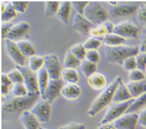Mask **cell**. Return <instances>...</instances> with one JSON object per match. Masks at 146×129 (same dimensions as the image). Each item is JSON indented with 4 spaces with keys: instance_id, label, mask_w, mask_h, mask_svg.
I'll return each mask as SVG.
<instances>
[{
    "instance_id": "43",
    "label": "cell",
    "mask_w": 146,
    "mask_h": 129,
    "mask_svg": "<svg viewBox=\"0 0 146 129\" xmlns=\"http://www.w3.org/2000/svg\"><path fill=\"white\" fill-rule=\"evenodd\" d=\"M89 3H90V2H72V5L73 7L75 8L78 14L84 15L86 8L87 7Z\"/></svg>"
},
{
    "instance_id": "46",
    "label": "cell",
    "mask_w": 146,
    "mask_h": 129,
    "mask_svg": "<svg viewBox=\"0 0 146 129\" xmlns=\"http://www.w3.org/2000/svg\"><path fill=\"white\" fill-rule=\"evenodd\" d=\"M140 52L142 53H146V28L143 30L140 39Z\"/></svg>"
},
{
    "instance_id": "19",
    "label": "cell",
    "mask_w": 146,
    "mask_h": 129,
    "mask_svg": "<svg viewBox=\"0 0 146 129\" xmlns=\"http://www.w3.org/2000/svg\"><path fill=\"white\" fill-rule=\"evenodd\" d=\"M82 90L78 84H67L62 87V95L69 100H75L80 97Z\"/></svg>"
},
{
    "instance_id": "10",
    "label": "cell",
    "mask_w": 146,
    "mask_h": 129,
    "mask_svg": "<svg viewBox=\"0 0 146 129\" xmlns=\"http://www.w3.org/2000/svg\"><path fill=\"white\" fill-rule=\"evenodd\" d=\"M113 33L124 38L136 39L140 35V30L137 25L130 21H125L115 25Z\"/></svg>"
},
{
    "instance_id": "37",
    "label": "cell",
    "mask_w": 146,
    "mask_h": 129,
    "mask_svg": "<svg viewBox=\"0 0 146 129\" xmlns=\"http://www.w3.org/2000/svg\"><path fill=\"white\" fill-rule=\"evenodd\" d=\"M145 79V75L144 72L139 69L129 72V82H140L143 81Z\"/></svg>"
},
{
    "instance_id": "27",
    "label": "cell",
    "mask_w": 146,
    "mask_h": 129,
    "mask_svg": "<svg viewBox=\"0 0 146 129\" xmlns=\"http://www.w3.org/2000/svg\"><path fill=\"white\" fill-rule=\"evenodd\" d=\"M16 43H17V47L19 48L20 51L22 52L23 54L26 58H30L36 55V48H35L34 45L31 43L30 41H17Z\"/></svg>"
},
{
    "instance_id": "6",
    "label": "cell",
    "mask_w": 146,
    "mask_h": 129,
    "mask_svg": "<svg viewBox=\"0 0 146 129\" xmlns=\"http://www.w3.org/2000/svg\"><path fill=\"white\" fill-rule=\"evenodd\" d=\"M21 72L24 79V84L27 87L29 96H38L40 95L38 82V75L26 66H16Z\"/></svg>"
},
{
    "instance_id": "49",
    "label": "cell",
    "mask_w": 146,
    "mask_h": 129,
    "mask_svg": "<svg viewBox=\"0 0 146 129\" xmlns=\"http://www.w3.org/2000/svg\"><path fill=\"white\" fill-rule=\"evenodd\" d=\"M11 87L2 84L1 85V93H2V96L6 97L10 95V93H11Z\"/></svg>"
},
{
    "instance_id": "36",
    "label": "cell",
    "mask_w": 146,
    "mask_h": 129,
    "mask_svg": "<svg viewBox=\"0 0 146 129\" xmlns=\"http://www.w3.org/2000/svg\"><path fill=\"white\" fill-rule=\"evenodd\" d=\"M7 75L10 78L13 84H18V83H24L23 76L18 68H15L7 73Z\"/></svg>"
},
{
    "instance_id": "9",
    "label": "cell",
    "mask_w": 146,
    "mask_h": 129,
    "mask_svg": "<svg viewBox=\"0 0 146 129\" xmlns=\"http://www.w3.org/2000/svg\"><path fill=\"white\" fill-rule=\"evenodd\" d=\"M64 85V81L62 79H50L45 94L41 99L52 105L62 95V90Z\"/></svg>"
},
{
    "instance_id": "16",
    "label": "cell",
    "mask_w": 146,
    "mask_h": 129,
    "mask_svg": "<svg viewBox=\"0 0 146 129\" xmlns=\"http://www.w3.org/2000/svg\"><path fill=\"white\" fill-rule=\"evenodd\" d=\"M114 27H115V25H113V24L111 22L107 21L104 23L100 24V25L93 27L90 30L89 35H90V37L101 40L108 35L113 33Z\"/></svg>"
},
{
    "instance_id": "51",
    "label": "cell",
    "mask_w": 146,
    "mask_h": 129,
    "mask_svg": "<svg viewBox=\"0 0 146 129\" xmlns=\"http://www.w3.org/2000/svg\"><path fill=\"white\" fill-rule=\"evenodd\" d=\"M109 3L111 4L113 7H116L117 5V3H118V2H109Z\"/></svg>"
},
{
    "instance_id": "24",
    "label": "cell",
    "mask_w": 146,
    "mask_h": 129,
    "mask_svg": "<svg viewBox=\"0 0 146 129\" xmlns=\"http://www.w3.org/2000/svg\"><path fill=\"white\" fill-rule=\"evenodd\" d=\"M37 75L39 91H40V98H41L45 94L47 86H48V82L50 81V77L46 69L44 67L38 72Z\"/></svg>"
},
{
    "instance_id": "35",
    "label": "cell",
    "mask_w": 146,
    "mask_h": 129,
    "mask_svg": "<svg viewBox=\"0 0 146 129\" xmlns=\"http://www.w3.org/2000/svg\"><path fill=\"white\" fill-rule=\"evenodd\" d=\"M83 45L85 48H86V50H97L98 51V48H101L103 42L101 39L95 38L90 37L88 38L86 41L83 43Z\"/></svg>"
},
{
    "instance_id": "48",
    "label": "cell",
    "mask_w": 146,
    "mask_h": 129,
    "mask_svg": "<svg viewBox=\"0 0 146 129\" xmlns=\"http://www.w3.org/2000/svg\"><path fill=\"white\" fill-rule=\"evenodd\" d=\"M138 123L143 127L146 128V108L139 114Z\"/></svg>"
},
{
    "instance_id": "28",
    "label": "cell",
    "mask_w": 146,
    "mask_h": 129,
    "mask_svg": "<svg viewBox=\"0 0 146 129\" xmlns=\"http://www.w3.org/2000/svg\"><path fill=\"white\" fill-rule=\"evenodd\" d=\"M82 64V61L73 54L70 50L67 51L66 53L64 60V68H75L80 67Z\"/></svg>"
},
{
    "instance_id": "20",
    "label": "cell",
    "mask_w": 146,
    "mask_h": 129,
    "mask_svg": "<svg viewBox=\"0 0 146 129\" xmlns=\"http://www.w3.org/2000/svg\"><path fill=\"white\" fill-rule=\"evenodd\" d=\"M131 95L133 98H137L146 92V81L129 82L126 84Z\"/></svg>"
},
{
    "instance_id": "3",
    "label": "cell",
    "mask_w": 146,
    "mask_h": 129,
    "mask_svg": "<svg viewBox=\"0 0 146 129\" xmlns=\"http://www.w3.org/2000/svg\"><path fill=\"white\" fill-rule=\"evenodd\" d=\"M140 53V48L137 46L119 45L116 47H106L105 53L109 62L122 65L124 61L129 57H135Z\"/></svg>"
},
{
    "instance_id": "4",
    "label": "cell",
    "mask_w": 146,
    "mask_h": 129,
    "mask_svg": "<svg viewBox=\"0 0 146 129\" xmlns=\"http://www.w3.org/2000/svg\"><path fill=\"white\" fill-rule=\"evenodd\" d=\"M84 16L94 25L107 22L109 13L101 3L98 2H90L86 8Z\"/></svg>"
},
{
    "instance_id": "21",
    "label": "cell",
    "mask_w": 146,
    "mask_h": 129,
    "mask_svg": "<svg viewBox=\"0 0 146 129\" xmlns=\"http://www.w3.org/2000/svg\"><path fill=\"white\" fill-rule=\"evenodd\" d=\"M129 89L127 88V85L124 82H121L119 85L117 91H116L115 95L113 97V103H121V102H125L127 100L132 99Z\"/></svg>"
},
{
    "instance_id": "11",
    "label": "cell",
    "mask_w": 146,
    "mask_h": 129,
    "mask_svg": "<svg viewBox=\"0 0 146 129\" xmlns=\"http://www.w3.org/2000/svg\"><path fill=\"white\" fill-rule=\"evenodd\" d=\"M5 45L7 53L16 66H25L28 59L20 51L15 42L10 41L9 39H5Z\"/></svg>"
},
{
    "instance_id": "25",
    "label": "cell",
    "mask_w": 146,
    "mask_h": 129,
    "mask_svg": "<svg viewBox=\"0 0 146 129\" xmlns=\"http://www.w3.org/2000/svg\"><path fill=\"white\" fill-rule=\"evenodd\" d=\"M45 64V59L44 56H33L28 58V61H27V66L31 69L32 72H38L39 71L44 67Z\"/></svg>"
},
{
    "instance_id": "23",
    "label": "cell",
    "mask_w": 146,
    "mask_h": 129,
    "mask_svg": "<svg viewBox=\"0 0 146 129\" xmlns=\"http://www.w3.org/2000/svg\"><path fill=\"white\" fill-rule=\"evenodd\" d=\"M62 79L67 84H77L80 81L79 74L75 68H64L62 72Z\"/></svg>"
},
{
    "instance_id": "26",
    "label": "cell",
    "mask_w": 146,
    "mask_h": 129,
    "mask_svg": "<svg viewBox=\"0 0 146 129\" xmlns=\"http://www.w3.org/2000/svg\"><path fill=\"white\" fill-rule=\"evenodd\" d=\"M101 41H102L103 43L105 44L106 46L116 47L122 45V44H124L126 41V39L118 36V35L111 33L101 39Z\"/></svg>"
},
{
    "instance_id": "40",
    "label": "cell",
    "mask_w": 146,
    "mask_h": 129,
    "mask_svg": "<svg viewBox=\"0 0 146 129\" xmlns=\"http://www.w3.org/2000/svg\"><path fill=\"white\" fill-rule=\"evenodd\" d=\"M15 11L20 14H24L26 12L27 8L29 5V2H22V1H13L11 2Z\"/></svg>"
},
{
    "instance_id": "53",
    "label": "cell",
    "mask_w": 146,
    "mask_h": 129,
    "mask_svg": "<svg viewBox=\"0 0 146 129\" xmlns=\"http://www.w3.org/2000/svg\"><path fill=\"white\" fill-rule=\"evenodd\" d=\"M145 72H146V67H145Z\"/></svg>"
},
{
    "instance_id": "14",
    "label": "cell",
    "mask_w": 146,
    "mask_h": 129,
    "mask_svg": "<svg viewBox=\"0 0 146 129\" xmlns=\"http://www.w3.org/2000/svg\"><path fill=\"white\" fill-rule=\"evenodd\" d=\"M95 25L85 17L80 14H76L73 20L72 28L81 36H86L89 34L90 30Z\"/></svg>"
},
{
    "instance_id": "1",
    "label": "cell",
    "mask_w": 146,
    "mask_h": 129,
    "mask_svg": "<svg viewBox=\"0 0 146 129\" xmlns=\"http://www.w3.org/2000/svg\"><path fill=\"white\" fill-rule=\"evenodd\" d=\"M123 82L122 77L118 76L104 89L101 94L96 98L88 111V115L95 117L103 111L106 107L111 105L119 85Z\"/></svg>"
},
{
    "instance_id": "5",
    "label": "cell",
    "mask_w": 146,
    "mask_h": 129,
    "mask_svg": "<svg viewBox=\"0 0 146 129\" xmlns=\"http://www.w3.org/2000/svg\"><path fill=\"white\" fill-rule=\"evenodd\" d=\"M135 101V98H132L131 100L121 103H113V104L109 106L108 111L106 114L103 117L101 121V124H106L110 123L113 121L121 118L124 113H126L128 109L130 107L132 103Z\"/></svg>"
},
{
    "instance_id": "39",
    "label": "cell",
    "mask_w": 146,
    "mask_h": 129,
    "mask_svg": "<svg viewBox=\"0 0 146 129\" xmlns=\"http://www.w3.org/2000/svg\"><path fill=\"white\" fill-rule=\"evenodd\" d=\"M137 17L140 23L146 28V4H143L139 6Z\"/></svg>"
},
{
    "instance_id": "7",
    "label": "cell",
    "mask_w": 146,
    "mask_h": 129,
    "mask_svg": "<svg viewBox=\"0 0 146 129\" xmlns=\"http://www.w3.org/2000/svg\"><path fill=\"white\" fill-rule=\"evenodd\" d=\"M31 111L40 123H46L51 119L52 113V105L40 98V100L36 103Z\"/></svg>"
},
{
    "instance_id": "18",
    "label": "cell",
    "mask_w": 146,
    "mask_h": 129,
    "mask_svg": "<svg viewBox=\"0 0 146 129\" xmlns=\"http://www.w3.org/2000/svg\"><path fill=\"white\" fill-rule=\"evenodd\" d=\"M88 83L95 90H102L107 84V79L103 74L96 72L88 78Z\"/></svg>"
},
{
    "instance_id": "44",
    "label": "cell",
    "mask_w": 146,
    "mask_h": 129,
    "mask_svg": "<svg viewBox=\"0 0 146 129\" xmlns=\"http://www.w3.org/2000/svg\"><path fill=\"white\" fill-rule=\"evenodd\" d=\"M14 25L12 22H5V23L2 24V39H7L8 35L11 31L12 28H13Z\"/></svg>"
},
{
    "instance_id": "22",
    "label": "cell",
    "mask_w": 146,
    "mask_h": 129,
    "mask_svg": "<svg viewBox=\"0 0 146 129\" xmlns=\"http://www.w3.org/2000/svg\"><path fill=\"white\" fill-rule=\"evenodd\" d=\"M72 2H62L56 14L58 18L66 25H67L70 22V15L72 13Z\"/></svg>"
},
{
    "instance_id": "32",
    "label": "cell",
    "mask_w": 146,
    "mask_h": 129,
    "mask_svg": "<svg viewBox=\"0 0 146 129\" xmlns=\"http://www.w3.org/2000/svg\"><path fill=\"white\" fill-rule=\"evenodd\" d=\"M10 95L14 97H25L28 95V91L24 83L14 84L12 87Z\"/></svg>"
},
{
    "instance_id": "17",
    "label": "cell",
    "mask_w": 146,
    "mask_h": 129,
    "mask_svg": "<svg viewBox=\"0 0 146 129\" xmlns=\"http://www.w3.org/2000/svg\"><path fill=\"white\" fill-rule=\"evenodd\" d=\"M20 122L25 129H39L40 127V122L31 111H26L22 113L20 116Z\"/></svg>"
},
{
    "instance_id": "8",
    "label": "cell",
    "mask_w": 146,
    "mask_h": 129,
    "mask_svg": "<svg viewBox=\"0 0 146 129\" xmlns=\"http://www.w3.org/2000/svg\"><path fill=\"white\" fill-rule=\"evenodd\" d=\"M44 68L49 75L50 79H62V65L59 58L55 54H48L44 56Z\"/></svg>"
},
{
    "instance_id": "52",
    "label": "cell",
    "mask_w": 146,
    "mask_h": 129,
    "mask_svg": "<svg viewBox=\"0 0 146 129\" xmlns=\"http://www.w3.org/2000/svg\"><path fill=\"white\" fill-rule=\"evenodd\" d=\"M39 129H46V128H44V127H41V126H40V128Z\"/></svg>"
},
{
    "instance_id": "30",
    "label": "cell",
    "mask_w": 146,
    "mask_h": 129,
    "mask_svg": "<svg viewBox=\"0 0 146 129\" xmlns=\"http://www.w3.org/2000/svg\"><path fill=\"white\" fill-rule=\"evenodd\" d=\"M146 105V92L141 96L135 99V101L130 106L126 113H135Z\"/></svg>"
},
{
    "instance_id": "12",
    "label": "cell",
    "mask_w": 146,
    "mask_h": 129,
    "mask_svg": "<svg viewBox=\"0 0 146 129\" xmlns=\"http://www.w3.org/2000/svg\"><path fill=\"white\" fill-rule=\"evenodd\" d=\"M139 115L135 113H127L113 122L117 129H137Z\"/></svg>"
},
{
    "instance_id": "42",
    "label": "cell",
    "mask_w": 146,
    "mask_h": 129,
    "mask_svg": "<svg viewBox=\"0 0 146 129\" xmlns=\"http://www.w3.org/2000/svg\"><path fill=\"white\" fill-rule=\"evenodd\" d=\"M137 61V69L141 71H145L146 67V53L140 52L137 56H135Z\"/></svg>"
},
{
    "instance_id": "13",
    "label": "cell",
    "mask_w": 146,
    "mask_h": 129,
    "mask_svg": "<svg viewBox=\"0 0 146 129\" xmlns=\"http://www.w3.org/2000/svg\"><path fill=\"white\" fill-rule=\"evenodd\" d=\"M139 7L136 5L131 4H121L113 7L110 10V14L113 18L128 17L135 14L138 10Z\"/></svg>"
},
{
    "instance_id": "31",
    "label": "cell",
    "mask_w": 146,
    "mask_h": 129,
    "mask_svg": "<svg viewBox=\"0 0 146 129\" xmlns=\"http://www.w3.org/2000/svg\"><path fill=\"white\" fill-rule=\"evenodd\" d=\"M16 17H17V12L13 7V4H7L6 6V9L3 13H2V16H1L2 21L5 23V22H10V21L13 20Z\"/></svg>"
},
{
    "instance_id": "2",
    "label": "cell",
    "mask_w": 146,
    "mask_h": 129,
    "mask_svg": "<svg viewBox=\"0 0 146 129\" xmlns=\"http://www.w3.org/2000/svg\"><path fill=\"white\" fill-rule=\"evenodd\" d=\"M40 97L38 96L14 97L9 95L8 96H2V110L9 113L20 112V111H31Z\"/></svg>"
},
{
    "instance_id": "29",
    "label": "cell",
    "mask_w": 146,
    "mask_h": 129,
    "mask_svg": "<svg viewBox=\"0 0 146 129\" xmlns=\"http://www.w3.org/2000/svg\"><path fill=\"white\" fill-rule=\"evenodd\" d=\"M81 70L85 76L88 78L89 76H91L92 74H95L98 69V66L96 64H94L93 62L88 61V60H84L82 61L81 64Z\"/></svg>"
},
{
    "instance_id": "33",
    "label": "cell",
    "mask_w": 146,
    "mask_h": 129,
    "mask_svg": "<svg viewBox=\"0 0 146 129\" xmlns=\"http://www.w3.org/2000/svg\"><path fill=\"white\" fill-rule=\"evenodd\" d=\"M70 50L80 61H82L86 60L87 50H86V48L83 45V44L78 43L75 45H73Z\"/></svg>"
},
{
    "instance_id": "38",
    "label": "cell",
    "mask_w": 146,
    "mask_h": 129,
    "mask_svg": "<svg viewBox=\"0 0 146 129\" xmlns=\"http://www.w3.org/2000/svg\"><path fill=\"white\" fill-rule=\"evenodd\" d=\"M122 66L124 70L128 71V72H132L135 69H137V61H136L135 57H129L127 59L124 61Z\"/></svg>"
},
{
    "instance_id": "50",
    "label": "cell",
    "mask_w": 146,
    "mask_h": 129,
    "mask_svg": "<svg viewBox=\"0 0 146 129\" xmlns=\"http://www.w3.org/2000/svg\"><path fill=\"white\" fill-rule=\"evenodd\" d=\"M97 129H117L116 126L113 123H106V124H102L99 126Z\"/></svg>"
},
{
    "instance_id": "34",
    "label": "cell",
    "mask_w": 146,
    "mask_h": 129,
    "mask_svg": "<svg viewBox=\"0 0 146 129\" xmlns=\"http://www.w3.org/2000/svg\"><path fill=\"white\" fill-rule=\"evenodd\" d=\"M61 3L59 2H46L45 3V14L48 17L57 14Z\"/></svg>"
},
{
    "instance_id": "41",
    "label": "cell",
    "mask_w": 146,
    "mask_h": 129,
    "mask_svg": "<svg viewBox=\"0 0 146 129\" xmlns=\"http://www.w3.org/2000/svg\"><path fill=\"white\" fill-rule=\"evenodd\" d=\"M86 59L90 62L97 64L101 60V56L97 50H89L87 51Z\"/></svg>"
},
{
    "instance_id": "45",
    "label": "cell",
    "mask_w": 146,
    "mask_h": 129,
    "mask_svg": "<svg viewBox=\"0 0 146 129\" xmlns=\"http://www.w3.org/2000/svg\"><path fill=\"white\" fill-rule=\"evenodd\" d=\"M86 126L83 123H71L64 126H60L58 129H86Z\"/></svg>"
},
{
    "instance_id": "47",
    "label": "cell",
    "mask_w": 146,
    "mask_h": 129,
    "mask_svg": "<svg viewBox=\"0 0 146 129\" xmlns=\"http://www.w3.org/2000/svg\"><path fill=\"white\" fill-rule=\"evenodd\" d=\"M1 83H2V84H4V85L9 86V87H11L13 85V82L11 81V79L9 77L7 74L5 73H2V75H1Z\"/></svg>"
},
{
    "instance_id": "15",
    "label": "cell",
    "mask_w": 146,
    "mask_h": 129,
    "mask_svg": "<svg viewBox=\"0 0 146 129\" xmlns=\"http://www.w3.org/2000/svg\"><path fill=\"white\" fill-rule=\"evenodd\" d=\"M31 28V27L28 22L23 21L18 22L16 25H14L7 39H9L14 42L16 41H20V39L29 34Z\"/></svg>"
}]
</instances>
